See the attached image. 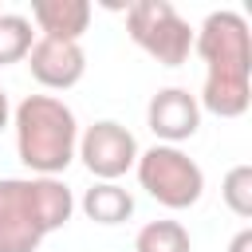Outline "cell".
<instances>
[{
  "mask_svg": "<svg viewBox=\"0 0 252 252\" xmlns=\"http://www.w3.org/2000/svg\"><path fill=\"white\" fill-rule=\"evenodd\" d=\"M35 43V28L20 12H0V67L24 63Z\"/></svg>",
  "mask_w": 252,
  "mask_h": 252,
  "instance_id": "cell-12",
  "label": "cell"
},
{
  "mask_svg": "<svg viewBox=\"0 0 252 252\" xmlns=\"http://www.w3.org/2000/svg\"><path fill=\"white\" fill-rule=\"evenodd\" d=\"M28 71L43 91H71L87 75V51H83V43L35 39L28 51Z\"/></svg>",
  "mask_w": 252,
  "mask_h": 252,
  "instance_id": "cell-8",
  "label": "cell"
},
{
  "mask_svg": "<svg viewBox=\"0 0 252 252\" xmlns=\"http://www.w3.org/2000/svg\"><path fill=\"white\" fill-rule=\"evenodd\" d=\"M228 252H252V228H240V232L228 240Z\"/></svg>",
  "mask_w": 252,
  "mask_h": 252,
  "instance_id": "cell-14",
  "label": "cell"
},
{
  "mask_svg": "<svg viewBox=\"0 0 252 252\" xmlns=\"http://www.w3.org/2000/svg\"><path fill=\"white\" fill-rule=\"evenodd\" d=\"M12 126V102H8V91L0 87V134Z\"/></svg>",
  "mask_w": 252,
  "mask_h": 252,
  "instance_id": "cell-15",
  "label": "cell"
},
{
  "mask_svg": "<svg viewBox=\"0 0 252 252\" xmlns=\"http://www.w3.org/2000/svg\"><path fill=\"white\" fill-rule=\"evenodd\" d=\"M79 209H83L87 220H94V224H122V220L134 217V193L122 189L118 181H94V185L83 193Z\"/></svg>",
  "mask_w": 252,
  "mask_h": 252,
  "instance_id": "cell-10",
  "label": "cell"
},
{
  "mask_svg": "<svg viewBox=\"0 0 252 252\" xmlns=\"http://www.w3.org/2000/svg\"><path fill=\"white\" fill-rule=\"evenodd\" d=\"M193 51L205 59V83L197 94L201 114L240 118L252 102V35L248 20L232 8L209 12L193 32Z\"/></svg>",
  "mask_w": 252,
  "mask_h": 252,
  "instance_id": "cell-1",
  "label": "cell"
},
{
  "mask_svg": "<svg viewBox=\"0 0 252 252\" xmlns=\"http://www.w3.org/2000/svg\"><path fill=\"white\" fill-rule=\"evenodd\" d=\"M126 32L161 67H181L193 51V28L169 0H134V4H126Z\"/></svg>",
  "mask_w": 252,
  "mask_h": 252,
  "instance_id": "cell-5",
  "label": "cell"
},
{
  "mask_svg": "<svg viewBox=\"0 0 252 252\" xmlns=\"http://www.w3.org/2000/svg\"><path fill=\"white\" fill-rule=\"evenodd\" d=\"M220 197L240 220H248L252 217V165H244V161L232 165L224 173V181H220Z\"/></svg>",
  "mask_w": 252,
  "mask_h": 252,
  "instance_id": "cell-13",
  "label": "cell"
},
{
  "mask_svg": "<svg viewBox=\"0 0 252 252\" xmlns=\"http://www.w3.org/2000/svg\"><path fill=\"white\" fill-rule=\"evenodd\" d=\"M138 154H142L138 150V138L122 122H114V118L91 122L79 134V150H75V158L83 161V169L94 181H118V177H126L134 169Z\"/></svg>",
  "mask_w": 252,
  "mask_h": 252,
  "instance_id": "cell-6",
  "label": "cell"
},
{
  "mask_svg": "<svg viewBox=\"0 0 252 252\" xmlns=\"http://www.w3.org/2000/svg\"><path fill=\"white\" fill-rule=\"evenodd\" d=\"M16 158L32 177H59L79 150V118L55 94H28L12 106Z\"/></svg>",
  "mask_w": 252,
  "mask_h": 252,
  "instance_id": "cell-3",
  "label": "cell"
},
{
  "mask_svg": "<svg viewBox=\"0 0 252 252\" xmlns=\"http://www.w3.org/2000/svg\"><path fill=\"white\" fill-rule=\"evenodd\" d=\"M75 213L63 177H0V252H35Z\"/></svg>",
  "mask_w": 252,
  "mask_h": 252,
  "instance_id": "cell-2",
  "label": "cell"
},
{
  "mask_svg": "<svg viewBox=\"0 0 252 252\" xmlns=\"http://www.w3.org/2000/svg\"><path fill=\"white\" fill-rule=\"evenodd\" d=\"M134 173H138V185L161 205V209H193L205 193V169L181 150V146H161L154 142L150 150L138 154L134 161Z\"/></svg>",
  "mask_w": 252,
  "mask_h": 252,
  "instance_id": "cell-4",
  "label": "cell"
},
{
  "mask_svg": "<svg viewBox=\"0 0 252 252\" xmlns=\"http://www.w3.org/2000/svg\"><path fill=\"white\" fill-rule=\"evenodd\" d=\"M134 252H193V236L181 220H150L134 236Z\"/></svg>",
  "mask_w": 252,
  "mask_h": 252,
  "instance_id": "cell-11",
  "label": "cell"
},
{
  "mask_svg": "<svg viewBox=\"0 0 252 252\" xmlns=\"http://www.w3.org/2000/svg\"><path fill=\"white\" fill-rule=\"evenodd\" d=\"M146 126L154 130V138L161 146H181L201 130V106L197 94H189L185 87H161L150 106H146Z\"/></svg>",
  "mask_w": 252,
  "mask_h": 252,
  "instance_id": "cell-7",
  "label": "cell"
},
{
  "mask_svg": "<svg viewBox=\"0 0 252 252\" xmlns=\"http://www.w3.org/2000/svg\"><path fill=\"white\" fill-rule=\"evenodd\" d=\"M91 16L94 8L87 0H32V28L39 32V39L83 43Z\"/></svg>",
  "mask_w": 252,
  "mask_h": 252,
  "instance_id": "cell-9",
  "label": "cell"
}]
</instances>
